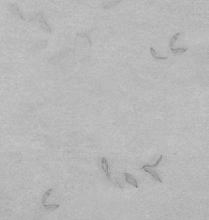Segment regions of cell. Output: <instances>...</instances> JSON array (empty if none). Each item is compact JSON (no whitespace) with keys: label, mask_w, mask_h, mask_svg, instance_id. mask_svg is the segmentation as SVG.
I'll use <instances>...</instances> for the list:
<instances>
[{"label":"cell","mask_w":209,"mask_h":220,"mask_svg":"<svg viewBox=\"0 0 209 220\" xmlns=\"http://www.w3.org/2000/svg\"><path fill=\"white\" fill-rule=\"evenodd\" d=\"M33 20H37L39 21L42 26H43L44 29H46L49 32H51V30L49 26L48 25L47 23L46 22L45 19L44 18L43 16V11H41L40 12L38 13L35 16L33 17L32 18H30L29 19V21H33Z\"/></svg>","instance_id":"obj_1"},{"label":"cell","mask_w":209,"mask_h":220,"mask_svg":"<svg viewBox=\"0 0 209 220\" xmlns=\"http://www.w3.org/2000/svg\"><path fill=\"white\" fill-rule=\"evenodd\" d=\"M125 180L128 183L133 185L134 187L136 188H138V183L137 180H136L133 176L128 173H125Z\"/></svg>","instance_id":"obj_2"},{"label":"cell","mask_w":209,"mask_h":220,"mask_svg":"<svg viewBox=\"0 0 209 220\" xmlns=\"http://www.w3.org/2000/svg\"><path fill=\"white\" fill-rule=\"evenodd\" d=\"M101 166H102V169H103V170L104 171L106 176H108L109 179L111 180V178H110V174L109 170V165L108 163L107 160H106V159L105 157H103L102 159Z\"/></svg>","instance_id":"obj_3"},{"label":"cell","mask_w":209,"mask_h":220,"mask_svg":"<svg viewBox=\"0 0 209 220\" xmlns=\"http://www.w3.org/2000/svg\"><path fill=\"white\" fill-rule=\"evenodd\" d=\"M143 169L145 171H146V172H148V173L152 175V176H153V178H154L156 180H157L158 181H159L160 183H163V182H162V180H161V178H160V177L159 176L158 174L156 172H155L154 170H148V169H146V168H144Z\"/></svg>","instance_id":"obj_4"},{"label":"cell","mask_w":209,"mask_h":220,"mask_svg":"<svg viewBox=\"0 0 209 220\" xmlns=\"http://www.w3.org/2000/svg\"><path fill=\"white\" fill-rule=\"evenodd\" d=\"M170 50L172 52L175 54H183L185 53L186 51H187L188 49H183V48H178V49H174L172 47H170Z\"/></svg>","instance_id":"obj_5"},{"label":"cell","mask_w":209,"mask_h":220,"mask_svg":"<svg viewBox=\"0 0 209 220\" xmlns=\"http://www.w3.org/2000/svg\"><path fill=\"white\" fill-rule=\"evenodd\" d=\"M150 51H151V53H152V55L153 57L156 60H166V59H168V57H159V56H158L156 54L155 50L153 49V47H150Z\"/></svg>","instance_id":"obj_6"},{"label":"cell","mask_w":209,"mask_h":220,"mask_svg":"<svg viewBox=\"0 0 209 220\" xmlns=\"http://www.w3.org/2000/svg\"><path fill=\"white\" fill-rule=\"evenodd\" d=\"M162 159H163V155H160V157H159V159H158V161H156V162L155 163V164L154 165H153V166H150V165H146V166H144L142 168H141V169H143V168H145V167H149V168H153V167H157L158 166L159 164H160V163L161 162V161H162Z\"/></svg>","instance_id":"obj_7"},{"label":"cell","mask_w":209,"mask_h":220,"mask_svg":"<svg viewBox=\"0 0 209 220\" xmlns=\"http://www.w3.org/2000/svg\"><path fill=\"white\" fill-rule=\"evenodd\" d=\"M43 205L44 207V208L46 209L47 210H55L57 209V208H58L59 206H60V205H55V204H52V205H46L45 204H43Z\"/></svg>","instance_id":"obj_8"},{"label":"cell","mask_w":209,"mask_h":220,"mask_svg":"<svg viewBox=\"0 0 209 220\" xmlns=\"http://www.w3.org/2000/svg\"><path fill=\"white\" fill-rule=\"evenodd\" d=\"M180 33H177V34H175V35L173 36V37L171 38V40H170V43H169V47H172L174 44L175 43V42H176L177 40V38L178 36L180 35Z\"/></svg>","instance_id":"obj_9"},{"label":"cell","mask_w":209,"mask_h":220,"mask_svg":"<svg viewBox=\"0 0 209 220\" xmlns=\"http://www.w3.org/2000/svg\"><path fill=\"white\" fill-rule=\"evenodd\" d=\"M53 191V189H50L44 194L43 197H42V204L45 203V201H46L47 199V198H48V197L49 196L50 192H52V191Z\"/></svg>","instance_id":"obj_10"},{"label":"cell","mask_w":209,"mask_h":220,"mask_svg":"<svg viewBox=\"0 0 209 220\" xmlns=\"http://www.w3.org/2000/svg\"><path fill=\"white\" fill-rule=\"evenodd\" d=\"M120 1H121V0H116V1H114L112 2V3H110L109 4H108V5H106V6H104V9H108L117 5V4H118Z\"/></svg>","instance_id":"obj_11"},{"label":"cell","mask_w":209,"mask_h":220,"mask_svg":"<svg viewBox=\"0 0 209 220\" xmlns=\"http://www.w3.org/2000/svg\"><path fill=\"white\" fill-rule=\"evenodd\" d=\"M77 35L79 36H82V37H84V38H87V39H88V41H89V44H90V46H92V42H91V40H90V38H89V37L88 36V34H87V33H82V34H79V33H77Z\"/></svg>","instance_id":"obj_12"}]
</instances>
